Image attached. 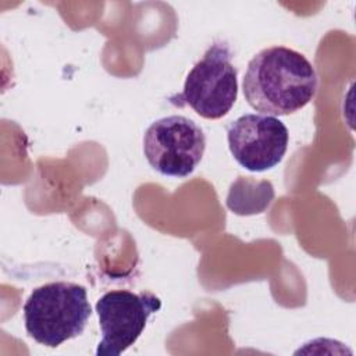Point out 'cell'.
<instances>
[{
  "instance_id": "obj_1",
  "label": "cell",
  "mask_w": 356,
  "mask_h": 356,
  "mask_svg": "<svg viewBox=\"0 0 356 356\" xmlns=\"http://www.w3.org/2000/svg\"><path fill=\"white\" fill-rule=\"evenodd\" d=\"M242 89L248 104L256 111L273 117L289 115L312 102L317 92V74L302 53L271 46L248 63Z\"/></svg>"
},
{
  "instance_id": "obj_2",
  "label": "cell",
  "mask_w": 356,
  "mask_h": 356,
  "mask_svg": "<svg viewBox=\"0 0 356 356\" xmlns=\"http://www.w3.org/2000/svg\"><path fill=\"white\" fill-rule=\"evenodd\" d=\"M92 314L85 286L56 281L35 288L24 303L25 330L38 343L57 348L79 337Z\"/></svg>"
},
{
  "instance_id": "obj_3",
  "label": "cell",
  "mask_w": 356,
  "mask_h": 356,
  "mask_svg": "<svg viewBox=\"0 0 356 356\" xmlns=\"http://www.w3.org/2000/svg\"><path fill=\"white\" fill-rule=\"evenodd\" d=\"M227 43H213L188 72L181 93L171 96L175 106H189L200 117L218 120L229 113L238 97V72Z\"/></svg>"
},
{
  "instance_id": "obj_4",
  "label": "cell",
  "mask_w": 356,
  "mask_h": 356,
  "mask_svg": "<svg viewBox=\"0 0 356 356\" xmlns=\"http://www.w3.org/2000/svg\"><path fill=\"white\" fill-rule=\"evenodd\" d=\"M204 150L203 129L184 115L159 118L143 135V154L149 165L165 177L191 175L202 161Z\"/></svg>"
},
{
  "instance_id": "obj_5",
  "label": "cell",
  "mask_w": 356,
  "mask_h": 356,
  "mask_svg": "<svg viewBox=\"0 0 356 356\" xmlns=\"http://www.w3.org/2000/svg\"><path fill=\"white\" fill-rule=\"evenodd\" d=\"M161 300L152 292L135 293L127 289L106 292L96 302L102 339L97 356H118L142 335L149 317L159 312Z\"/></svg>"
},
{
  "instance_id": "obj_6",
  "label": "cell",
  "mask_w": 356,
  "mask_h": 356,
  "mask_svg": "<svg viewBox=\"0 0 356 356\" xmlns=\"http://www.w3.org/2000/svg\"><path fill=\"white\" fill-rule=\"evenodd\" d=\"M228 147L236 163L252 172L278 165L288 149L285 124L267 114H243L227 127Z\"/></svg>"
}]
</instances>
